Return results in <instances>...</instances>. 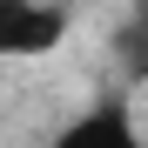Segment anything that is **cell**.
I'll use <instances>...</instances> for the list:
<instances>
[{"label":"cell","mask_w":148,"mask_h":148,"mask_svg":"<svg viewBox=\"0 0 148 148\" xmlns=\"http://www.w3.org/2000/svg\"><path fill=\"white\" fill-rule=\"evenodd\" d=\"M61 40H67V14L54 0H0V54L34 61V54H54Z\"/></svg>","instance_id":"obj_1"},{"label":"cell","mask_w":148,"mask_h":148,"mask_svg":"<svg viewBox=\"0 0 148 148\" xmlns=\"http://www.w3.org/2000/svg\"><path fill=\"white\" fill-rule=\"evenodd\" d=\"M54 148H141V135H135V121H128L121 101H101V108H88L74 121V128H61Z\"/></svg>","instance_id":"obj_2"}]
</instances>
